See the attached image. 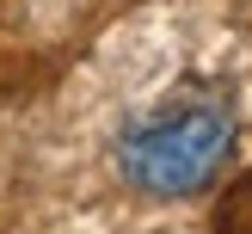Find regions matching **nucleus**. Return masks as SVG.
I'll list each match as a JSON object with an SVG mask.
<instances>
[{
    "label": "nucleus",
    "mask_w": 252,
    "mask_h": 234,
    "mask_svg": "<svg viewBox=\"0 0 252 234\" xmlns=\"http://www.w3.org/2000/svg\"><path fill=\"white\" fill-rule=\"evenodd\" d=\"M234 117L216 99H166L117 135V167L148 197H191L221 172Z\"/></svg>",
    "instance_id": "f257e3e1"
}]
</instances>
